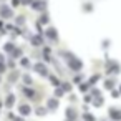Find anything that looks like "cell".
I'll use <instances>...</instances> for the list:
<instances>
[{"label":"cell","instance_id":"obj_1","mask_svg":"<svg viewBox=\"0 0 121 121\" xmlns=\"http://www.w3.org/2000/svg\"><path fill=\"white\" fill-rule=\"evenodd\" d=\"M68 65H70V68H73V70H80V68L83 66V63H81L78 58H75V56H71V61H68Z\"/></svg>","mask_w":121,"mask_h":121},{"label":"cell","instance_id":"obj_2","mask_svg":"<svg viewBox=\"0 0 121 121\" xmlns=\"http://www.w3.org/2000/svg\"><path fill=\"white\" fill-rule=\"evenodd\" d=\"M45 35H47L50 40H56V38H58V33H56V30H55V28H48V30L45 32Z\"/></svg>","mask_w":121,"mask_h":121},{"label":"cell","instance_id":"obj_3","mask_svg":"<svg viewBox=\"0 0 121 121\" xmlns=\"http://www.w3.org/2000/svg\"><path fill=\"white\" fill-rule=\"evenodd\" d=\"M35 70L38 71V73H42V75H47V68L42 65V63H38V65H35Z\"/></svg>","mask_w":121,"mask_h":121},{"label":"cell","instance_id":"obj_4","mask_svg":"<svg viewBox=\"0 0 121 121\" xmlns=\"http://www.w3.org/2000/svg\"><path fill=\"white\" fill-rule=\"evenodd\" d=\"M0 13H2V17H10L12 15V12H10L9 7H2V12H0Z\"/></svg>","mask_w":121,"mask_h":121},{"label":"cell","instance_id":"obj_5","mask_svg":"<svg viewBox=\"0 0 121 121\" xmlns=\"http://www.w3.org/2000/svg\"><path fill=\"white\" fill-rule=\"evenodd\" d=\"M33 7H35V9H38V10H42V9H45V4H43V2H35V4H33Z\"/></svg>","mask_w":121,"mask_h":121},{"label":"cell","instance_id":"obj_6","mask_svg":"<svg viewBox=\"0 0 121 121\" xmlns=\"http://www.w3.org/2000/svg\"><path fill=\"white\" fill-rule=\"evenodd\" d=\"M32 43L33 45H40L42 43V38H38V35H37V38H32Z\"/></svg>","mask_w":121,"mask_h":121},{"label":"cell","instance_id":"obj_7","mask_svg":"<svg viewBox=\"0 0 121 121\" xmlns=\"http://www.w3.org/2000/svg\"><path fill=\"white\" fill-rule=\"evenodd\" d=\"M5 50H7V52H12V50H15V48H13L12 43H7V45H5Z\"/></svg>","mask_w":121,"mask_h":121},{"label":"cell","instance_id":"obj_8","mask_svg":"<svg viewBox=\"0 0 121 121\" xmlns=\"http://www.w3.org/2000/svg\"><path fill=\"white\" fill-rule=\"evenodd\" d=\"M13 56H22V52H20L18 48H15V52H13Z\"/></svg>","mask_w":121,"mask_h":121},{"label":"cell","instance_id":"obj_9","mask_svg":"<svg viewBox=\"0 0 121 121\" xmlns=\"http://www.w3.org/2000/svg\"><path fill=\"white\" fill-rule=\"evenodd\" d=\"M22 65H23V66H28V65H30V63H28V58H22Z\"/></svg>","mask_w":121,"mask_h":121},{"label":"cell","instance_id":"obj_10","mask_svg":"<svg viewBox=\"0 0 121 121\" xmlns=\"http://www.w3.org/2000/svg\"><path fill=\"white\" fill-rule=\"evenodd\" d=\"M85 9H86V12H90V10H91V4H86Z\"/></svg>","mask_w":121,"mask_h":121},{"label":"cell","instance_id":"obj_11","mask_svg":"<svg viewBox=\"0 0 121 121\" xmlns=\"http://www.w3.org/2000/svg\"><path fill=\"white\" fill-rule=\"evenodd\" d=\"M12 4H13V7H17V5L20 4V0H13V2H12Z\"/></svg>","mask_w":121,"mask_h":121},{"label":"cell","instance_id":"obj_12","mask_svg":"<svg viewBox=\"0 0 121 121\" xmlns=\"http://www.w3.org/2000/svg\"><path fill=\"white\" fill-rule=\"evenodd\" d=\"M23 2H25V4H28V2H32V0H23Z\"/></svg>","mask_w":121,"mask_h":121}]
</instances>
